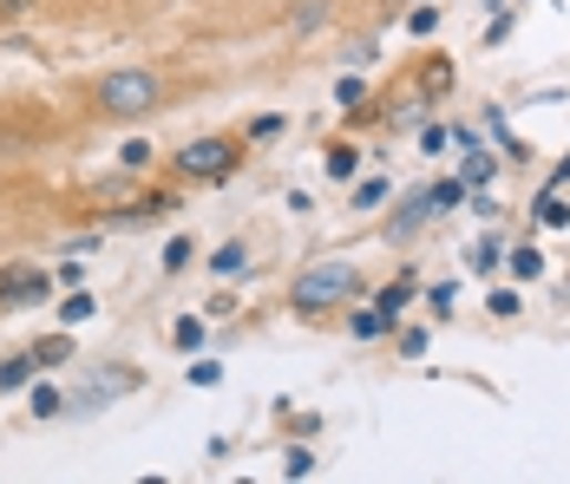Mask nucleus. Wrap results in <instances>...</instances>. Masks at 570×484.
Segmentation results:
<instances>
[{
  "instance_id": "nucleus-1",
  "label": "nucleus",
  "mask_w": 570,
  "mask_h": 484,
  "mask_svg": "<svg viewBox=\"0 0 570 484\" xmlns=\"http://www.w3.org/2000/svg\"><path fill=\"white\" fill-rule=\"evenodd\" d=\"M157 99H164V79L151 66H119L92 85V105L105 119H144V112H157Z\"/></svg>"
},
{
  "instance_id": "nucleus-2",
  "label": "nucleus",
  "mask_w": 570,
  "mask_h": 484,
  "mask_svg": "<svg viewBox=\"0 0 570 484\" xmlns=\"http://www.w3.org/2000/svg\"><path fill=\"white\" fill-rule=\"evenodd\" d=\"M355 295H360L355 262H315V269H302L295 288H288L295 315H328V308H342V301H355Z\"/></svg>"
},
{
  "instance_id": "nucleus-3",
  "label": "nucleus",
  "mask_w": 570,
  "mask_h": 484,
  "mask_svg": "<svg viewBox=\"0 0 570 484\" xmlns=\"http://www.w3.org/2000/svg\"><path fill=\"white\" fill-rule=\"evenodd\" d=\"M236 157H243V144L236 138H191V144H177V157H171V171L177 177H230L236 171Z\"/></svg>"
},
{
  "instance_id": "nucleus-4",
  "label": "nucleus",
  "mask_w": 570,
  "mask_h": 484,
  "mask_svg": "<svg viewBox=\"0 0 570 484\" xmlns=\"http://www.w3.org/2000/svg\"><path fill=\"white\" fill-rule=\"evenodd\" d=\"M432 216H439V204H432V190H420L414 204H400L394 216H387V243H407V236H420Z\"/></svg>"
},
{
  "instance_id": "nucleus-5",
  "label": "nucleus",
  "mask_w": 570,
  "mask_h": 484,
  "mask_svg": "<svg viewBox=\"0 0 570 484\" xmlns=\"http://www.w3.org/2000/svg\"><path fill=\"white\" fill-rule=\"evenodd\" d=\"M328 20H335V0H295V7L283 13V27L295 33V40H308V33H322Z\"/></svg>"
},
{
  "instance_id": "nucleus-6",
  "label": "nucleus",
  "mask_w": 570,
  "mask_h": 484,
  "mask_svg": "<svg viewBox=\"0 0 570 484\" xmlns=\"http://www.w3.org/2000/svg\"><path fill=\"white\" fill-rule=\"evenodd\" d=\"M139 387V373L132 367H112V373H92L85 380V393H79V406H99V400H119V393H132Z\"/></svg>"
},
{
  "instance_id": "nucleus-7",
  "label": "nucleus",
  "mask_w": 570,
  "mask_h": 484,
  "mask_svg": "<svg viewBox=\"0 0 570 484\" xmlns=\"http://www.w3.org/2000/svg\"><path fill=\"white\" fill-rule=\"evenodd\" d=\"M459 177H466V190H486V184L499 177V157H492L486 144H472V151H466V164H459Z\"/></svg>"
},
{
  "instance_id": "nucleus-8",
  "label": "nucleus",
  "mask_w": 570,
  "mask_h": 484,
  "mask_svg": "<svg viewBox=\"0 0 570 484\" xmlns=\"http://www.w3.org/2000/svg\"><path fill=\"white\" fill-rule=\"evenodd\" d=\"M394 321H400V315H387V308H360L348 328H355V341H387V334H394Z\"/></svg>"
},
{
  "instance_id": "nucleus-9",
  "label": "nucleus",
  "mask_w": 570,
  "mask_h": 484,
  "mask_svg": "<svg viewBox=\"0 0 570 484\" xmlns=\"http://www.w3.org/2000/svg\"><path fill=\"white\" fill-rule=\"evenodd\" d=\"M27 353H33V367H40V373H47V367H67V360H72V334H47V341H33Z\"/></svg>"
},
{
  "instance_id": "nucleus-10",
  "label": "nucleus",
  "mask_w": 570,
  "mask_h": 484,
  "mask_svg": "<svg viewBox=\"0 0 570 484\" xmlns=\"http://www.w3.org/2000/svg\"><path fill=\"white\" fill-rule=\"evenodd\" d=\"M387 197H394V184H387V177H360V184H355V197H348V204H355L360 216H367V209H387Z\"/></svg>"
},
{
  "instance_id": "nucleus-11",
  "label": "nucleus",
  "mask_w": 570,
  "mask_h": 484,
  "mask_svg": "<svg viewBox=\"0 0 570 484\" xmlns=\"http://www.w3.org/2000/svg\"><path fill=\"white\" fill-rule=\"evenodd\" d=\"M531 216H538L544 229H570V197H564V190H544V197H538V209H531Z\"/></svg>"
},
{
  "instance_id": "nucleus-12",
  "label": "nucleus",
  "mask_w": 570,
  "mask_h": 484,
  "mask_svg": "<svg viewBox=\"0 0 570 484\" xmlns=\"http://www.w3.org/2000/svg\"><path fill=\"white\" fill-rule=\"evenodd\" d=\"M33 373H40V367H33V353L7 360V367H0V393H20V387H33Z\"/></svg>"
},
{
  "instance_id": "nucleus-13",
  "label": "nucleus",
  "mask_w": 570,
  "mask_h": 484,
  "mask_svg": "<svg viewBox=\"0 0 570 484\" xmlns=\"http://www.w3.org/2000/svg\"><path fill=\"white\" fill-rule=\"evenodd\" d=\"M505 269H511L518 281H538V276H544V256H538V249H511V256H505Z\"/></svg>"
},
{
  "instance_id": "nucleus-14",
  "label": "nucleus",
  "mask_w": 570,
  "mask_h": 484,
  "mask_svg": "<svg viewBox=\"0 0 570 484\" xmlns=\"http://www.w3.org/2000/svg\"><path fill=\"white\" fill-rule=\"evenodd\" d=\"M492 132H499V144H505V157H511V164H531V144L511 138V125H505L499 112H492Z\"/></svg>"
},
{
  "instance_id": "nucleus-15",
  "label": "nucleus",
  "mask_w": 570,
  "mask_h": 484,
  "mask_svg": "<svg viewBox=\"0 0 570 484\" xmlns=\"http://www.w3.org/2000/svg\"><path fill=\"white\" fill-rule=\"evenodd\" d=\"M243 262H250V249H243V243H223V249L211 256V269H216V276H236Z\"/></svg>"
},
{
  "instance_id": "nucleus-16",
  "label": "nucleus",
  "mask_w": 570,
  "mask_h": 484,
  "mask_svg": "<svg viewBox=\"0 0 570 484\" xmlns=\"http://www.w3.org/2000/svg\"><path fill=\"white\" fill-rule=\"evenodd\" d=\"M407 301H414V276H400V281H387V288H380V308H387V315H400Z\"/></svg>"
},
{
  "instance_id": "nucleus-17",
  "label": "nucleus",
  "mask_w": 570,
  "mask_h": 484,
  "mask_svg": "<svg viewBox=\"0 0 570 484\" xmlns=\"http://www.w3.org/2000/svg\"><path fill=\"white\" fill-rule=\"evenodd\" d=\"M492 269H505V243H479L472 249V276H492Z\"/></svg>"
},
{
  "instance_id": "nucleus-18",
  "label": "nucleus",
  "mask_w": 570,
  "mask_h": 484,
  "mask_svg": "<svg viewBox=\"0 0 570 484\" xmlns=\"http://www.w3.org/2000/svg\"><path fill=\"white\" fill-rule=\"evenodd\" d=\"M171 341L184 347V353H197V347H204V321H197V315H184V321L171 328Z\"/></svg>"
},
{
  "instance_id": "nucleus-19",
  "label": "nucleus",
  "mask_w": 570,
  "mask_h": 484,
  "mask_svg": "<svg viewBox=\"0 0 570 484\" xmlns=\"http://www.w3.org/2000/svg\"><path fill=\"white\" fill-rule=\"evenodd\" d=\"M92 308H99L92 295H67V301H60V321H67V328H79V321H92Z\"/></svg>"
},
{
  "instance_id": "nucleus-20",
  "label": "nucleus",
  "mask_w": 570,
  "mask_h": 484,
  "mask_svg": "<svg viewBox=\"0 0 570 484\" xmlns=\"http://www.w3.org/2000/svg\"><path fill=\"white\" fill-rule=\"evenodd\" d=\"M33 413H40V419L67 413V393H60V387H33Z\"/></svg>"
},
{
  "instance_id": "nucleus-21",
  "label": "nucleus",
  "mask_w": 570,
  "mask_h": 484,
  "mask_svg": "<svg viewBox=\"0 0 570 484\" xmlns=\"http://www.w3.org/2000/svg\"><path fill=\"white\" fill-rule=\"evenodd\" d=\"M328 171H335V177H355V171H360V151H355V144H335V151H328Z\"/></svg>"
},
{
  "instance_id": "nucleus-22",
  "label": "nucleus",
  "mask_w": 570,
  "mask_h": 484,
  "mask_svg": "<svg viewBox=\"0 0 570 484\" xmlns=\"http://www.w3.org/2000/svg\"><path fill=\"white\" fill-rule=\"evenodd\" d=\"M432 204H439V209H459V204H466V177H446V184H432Z\"/></svg>"
},
{
  "instance_id": "nucleus-23",
  "label": "nucleus",
  "mask_w": 570,
  "mask_h": 484,
  "mask_svg": "<svg viewBox=\"0 0 570 484\" xmlns=\"http://www.w3.org/2000/svg\"><path fill=\"white\" fill-rule=\"evenodd\" d=\"M360 99H367V85H360L355 72H348V79L335 85V105H342V112H360Z\"/></svg>"
},
{
  "instance_id": "nucleus-24",
  "label": "nucleus",
  "mask_w": 570,
  "mask_h": 484,
  "mask_svg": "<svg viewBox=\"0 0 570 484\" xmlns=\"http://www.w3.org/2000/svg\"><path fill=\"white\" fill-rule=\"evenodd\" d=\"M191 249H197V243H191V236H171V243H164V269H171V276H177V269H184V262H191Z\"/></svg>"
},
{
  "instance_id": "nucleus-25",
  "label": "nucleus",
  "mask_w": 570,
  "mask_h": 484,
  "mask_svg": "<svg viewBox=\"0 0 570 484\" xmlns=\"http://www.w3.org/2000/svg\"><path fill=\"white\" fill-rule=\"evenodd\" d=\"M432 27H439V7H414V13H407V33H414V40H427Z\"/></svg>"
},
{
  "instance_id": "nucleus-26",
  "label": "nucleus",
  "mask_w": 570,
  "mask_h": 484,
  "mask_svg": "<svg viewBox=\"0 0 570 484\" xmlns=\"http://www.w3.org/2000/svg\"><path fill=\"white\" fill-rule=\"evenodd\" d=\"M250 138H283V112H263V119H250Z\"/></svg>"
},
{
  "instance_id": "nucleus-27",
  "label": "nucleus",
  "mask_w": 570,
  "mask_h": 484,
  "mask_svg": "<svg viewBox=\"0 0 570 484\" xmlns=\"http://www.w3.org/2000/svg\"><path fill=\"white\" fill-rule=\"evenodd\" d=\"M486 308H492V315H518L525 301H518V288H492V295H486Z\"/></svg>"
},
{
  "instance_id": "nucleus-28",
  "label": "nucleus",
  "mask_w": 570,
  "mask_h": 484,
  "mask_svg": "<svg viewBox=\"0 0 570 484\" xmlns=\"http://www.w3.org/2000/svg\"><path fill=\"white\" fill-rule=\"evenodd\" d=\"M427 347H432V334H427V328H407V334H400V353H407V360H420Z\"/></svg>"
},
{
  "instance_id": "nucleus-29",
  "label": "nucleus",
  "mask_w": 570,
  "mask_h": 484,
  "mask_svg": "<svg viewBox=\"0 0 570 484\" xmlns=\"http://www.w3.org/2000/svg\"><path fill=\"white\" fill-rule=\"evenodd\" d=\"M288 478H308V472H315V452H308V445H295V452H288V465H283Z\"/></svg>"
},
{
  "instance_id": "nucleus-30",
  "label": "nucleus",
  "mask_w": 570,
  "mask_h": 484,
  "mask_svg": "<svg viewBox=\"0 0 570 484\" xmlns=\"http://www.w3.org/2000/svg\"><path fill=\"white\" fill-rule=\"evenodd\" d=\"M216 380H223L216 360H191V387H216Z\"/></svg>"
},
{
  "instance_id": "nucleus-31",
  "label": "nucleus",
  "mask_w": 570,
  "mask_h": 484,
  "mask_svg": "<svg viewBox=\"0 0 570 484\" xmlns=\"http://www.w3.org/2000/svg\"><path fill=\"white\" fill-rule=\"evenodd\" d=\"M511 27H518V20H511V13H499V20L486 27V47H505V40H511Z\"/></svg>"
},
{
  "instance_id": "nucleus-32",
  "label": "nucleus",
  "mask_w": 570,
  "mask_h": 484,
  "mask_svg": "<svg viewBox=\"0 0 570 484\" xmlns=\"http://www.w3.org/2000/svg\"><path fill=\"white\" fill-rule=\"evenodd\" d=\"M427 85H432V99H439V92L452 85V66H446V60H432V66H427Z\"/></svg>"
},
{
  "instance_id": "nucleus-33",
  "label": "nucleus",
  "mask_w": 570,
  "mask_h": 484,
  "mask_svg": "<svg viewBox=\"0 0 570 484\" xmlns=\"http://www.w3.org/2000/svg\"><path fill=\"white\" fill-rule=\"evenodd\" d=\"M427 301L439 308V315H452V301H459V288H452V281H439V288H432Z\"/></svg>"
},
{
  "instance_id": "nucleus-34",
  "label": "nucleus",
  "mask_w": 570,
  "mask_h": 484,
  "mask_svg": "<svg viewBox=\"0 0 570 484\" xmlns=\"http://www.w3.org/2000/svg\"><path fill=\"white\" fill-rule=\"evenodd\" d=\"M446 144H452V132H446V125H427V132H420V151H446Z\"/></svg>"
},
{
  "instance_id": "nucleus-35",
  "label": "nucleus",
  "mask_w": 570,
  "mask_h": 484,
  "mask_svg": "<svg viewBox=\"0 0 570 484\" xmlns=\"http://www.w3.org/2000/svg\"><path fill=\"white\" fill-rule=\"evenodd\" d=\"M33 7H40V0H0V20H27Z\"/></svg>"
},
{
  "instance_id": "nucleus-36",
  "label": "nucleus",
  "mask_w": 570,
  "mask_h": 484,
  "mask_svg": "<svg viewBox=\"0 0 570 484\" xmlns=\"http://www.w3.org/2000/svg\"><path fill=\"white\" fill-rule=\"evenodd\" d=\"M125 164H132V171H139V164H151V144L132 138V144H125Z\"/></svg>"
},
{
  "instance_id": "nucleus-37",
  "label": "nucleus",
  "mask_w": 570,
  "mask_h": 484,
  "mask_svg": "<svg viewBox=\"0 0 570 484\" xmlns=\"http://www.w3.org/2000/svg\"><path fill=\"white\" fill-rule=\"evenodd\" d=\"M564 184H570V157L558 164V171H551V190H564Z\"/></svg>"
}]
</instances>
